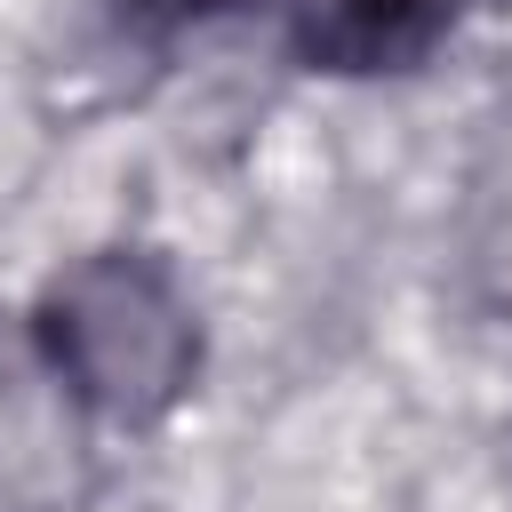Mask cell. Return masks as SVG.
<instances>
[{"mask_svg":"<svg viewBox=\"0 0 512 512\" xmlns=\"http://www.w3.org/2000/svg\"><path fill=\"white\" fill-rule=\"evenodd\" d=\"M32 344L104 424H152L200 376V312L152 248H96L64 264L32 304Z\"/></svg>","mask_w":512,"mask_h":512,"instance_id":"cell-1","label":"cell"},{"mask_svg":"<svg viewBox=\"0 0 512 512\" xmlns=\"http://www.w3.org/2000/svg\"><path fill=\"white\" fill-rule=\"evenodd\" d=\"M272 16L304 72L392 80V72H416L456 32L464 0H272Z\"/></svg>","mask_w":512,"mask_h":512,"instance_id":"cell-2","label":"cell"},{"mask_svg":"<svg viewBox=\"0 0 512 512\" xmlns=\"http://www.w3.org/2000/svg\"><path fill=\"white\" fill-rule=\"evenodd\" d=\"M136 24H160V32H176V24H200L208 8H224V0H120Z\"/></svg>","mask_w":512,"mask_h":512,"instance_id":"cell-3","label":"cell"}]
</instances>
